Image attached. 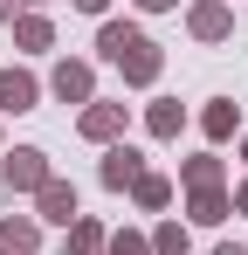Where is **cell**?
Returning a JSON list of instances; mask_svg holds the SVG:
<instances>
[{
	"instance_id": "d4e9b609",
	"label": "cell",
	"mask_w": 248,
	"mask_h": 255,
	"mask_svg": "<svg viewBox=\"0 0 248 255\" xmlns=\"http://www.w3.org/2000/svg\"><path fill=\"white\" fill-rule=\"evenodd\" d=\"M21 7H41V0H21Z\"/></svg>"
},
{
	"instance_id": "2e32d148",
	"label": "cell",
	"mask_w": 248,
	"mask_h": 255,
	"mask_svg": "<svg viewBox=\"0 0 248 255\" xmlns=\"http://www.w3.org/2000/svg\"><path fill=\"white\" fill-rule=\"evenodd\" d=\"M145 131H152V138H179V131H186V104H172V97H159V104L145 111Z\"/></svg>"
},
{
	"instance_id": "277c9868",
	"label": "cell",
	"mask_w": 248,
	"mask_h": 255,
	"mask_svg": "<svg viewBox=\"0 0 248 255\" xmlns=\"http://www.w3.org/2000/svg\"><path fill=\"white\" fill-rule=\"evenodd\" d=\"M138 172H152L138 145H104V166H97V179H104L111 193H131V186H138Z\"/></svg>"
},
{
	"instance_id": "44dd1931",
	"label": "cell",
	"mask_w": 248,
	"mask_h": 255,
	"mask_svg": "<svg viewBox=\"0 0 248 255\" xmlns=\"http://www.w3.org/2000/svg\"><path fill=\"white\" fill-rule=\"evenodd\" d=\"M138 7H145V14H172L179 0H138Z\"/></svg>"
},
{
	"instance_id": "9a60e30c",
	"label": "cell",
	"mask_w": 248,
	"mask_h": 255,
	"mask_svg": "<svg viewBox=\"0 0 248 255\" xmlns=\"http://www.w3.org/2000/svg\"><path fill=\"white\" fill-rule=\"evenodd\" d=\"M131 200H138L145 214H165V207H172V179H165V172H138V186H131Z\"/></svg>"
},
{
	"instance_id": "6da1fadb",
	"label": "cell",
	"mask_w": 248,
	"mask_h": 255,
	"mask_svg": "<svg viewBox=\"0 0 248 255\" xmlns=\"http://www.w3.org/2000/svg\"><path fill=\"white\" fill-rule=\"evenodd\" d=\"M48 179H55V172H48V152H41V145H14V152L0 159V186H7V193H41Z\"/></svg>"
},
{
	"instance_id": "5bb4252c",
	"label": "cell",
	"mask_w": 248,
	"mask_h": 255,
	"mask_svg": "<svg viewBox=\"0 0 248 255\" xmlns=\"http://www.w3.org/2000/svg\"><path fill=\"white\" fill-rule=\"evenodd\" d=\"M14 48H28V55L55 48V21H48V14H21V21H14Z\"/></svg>"
},
{
	"instance_id": "ffe728a7",
	"label": "cell",
	"mask_w": 248,
	"mask_h": 255,
	"mask_svg": "<svg viewBox=\"0 0 248 255\" xmlns=\"http://www.w3.org/2000/svg\"><path fill=\"white\" fill-rule=\"evenodd\" d=\"M83 14H97V21H111V0H76Z\"/></svg>"
},
{
	"instance_id": "ba28073f",
	"label": "cell",
	"mask_w": 248,
	"mask_h": 255,
	"mask_svg": "<svg viewBox=\"0 0 248 255\" xmlns=\"http://www.w3.org/2000/svg\"><path fill=\"white\" fill-rule=\"evenodd\" d=\"M35 104H41V83L28 69H0V111H7V118H21V111H35Z\"/></svg>"
},
{
	"instance_id": "30bf717a",
	"label": "cell",
	"mask_w": 248,
	"mask_h": 255,
	"mask_svg": "<svg viewBox=\"0 0 248 255\" xmlns=\"http://www.w3.org/2000/svg\"><path fill=\"white\" fill-rule=\"evenodd\" d=\"M41 249V221L35 214H7L0 221V255H35Z\"/></svg>"
},
{
	"instance_id": "cb8c5ba5",
	"label": "cell",
	"mask_w": 248,
	"mask_h": 255,
	"mask_svg": "<svg viewBox=\"0 0 248 255\" xmlns=\"http://www.w3.org/2000/svg\"><path fill=\"white\" fill-rule=\"evenodd\" d=\"M214 255H248V249H242V242H221V249H214Z\"/></svg>"
},
{
	"instance_id": "7c38bea8",
	"label": "cell",
	"mask_w": 248,
	"mask_h": 255,
	"mask_svg": "<svg viewBox=\"0 0 248 255\" xmlns=\"http://www.w3.org/2000/svg\"><path fill=\"white\" fill-rule=\"evenodd\" d=\"M138 42H145L138 21H104V28H97V55H104V62H118L124 48H138Z\"/></svg>"
},
{
	"instance_id": "8992f818",
	"label": "cell",
	"mask_w": 248,
	"mask_h": 255,
	"mask_svg": "<svg viewBox=\"0 0 248 255\" xmlns=\"http://www.w3.org/2000/svg\"><path fill=\"white\" fill-rule=\"evenodd\" d=\"M186 28H193V42H228L235 35V7L200 0V7H186Z\"/></svg>"
},
{
	"instance_id": "d6986e66",
	"label": "cell",
	"mask_w": 248,
	"mask_h": 255,
	"mask_svg": "<svg viewBox=\"0 0 248 255\" xmlns=\"http://www.w3.org/2000/svg\"><path fill=\"white\" fill-rule=\"evenodd\" d=\"M104 255H152V235H138V228H118Z\"/></svg>"
},
{
	"instance_id": "7402d4cb",
	"label": "cell",
	"mask_w": 248,
	"mask_h": 255,
	"mask_svg": "<svg viewBox=\"0 0 248 255\" xmlns=\"http://www.w3.org/2000/svg\"><path fill=\"white\" fill-rule=\"evenodd\" d=\"M0 21H21V0H0Z\"/></svg>"
},
{
	"instance_id": "ac0fdd59",
	"label": "cell",
	"mask_w": 248,
	"mask_h": 255,
	"mask_svg": "<svg viewBox=\"0 0 248 255\" xmlns=\"http://www.w3.org/2000/svg\"><path fill=\"white\" fill-rule=\"evenodd\" d=\"M186 249H193L186 221H159V228H152V255H186Z\"/></svg>"
},
{
	"instance_id": "9c48e42d",
	"label": "cell",
	"mask_w": 248,
	"mask_h": 255,
	"mask_svg": "<svg viewBox=\"0 0 248 255\" xmlns=\"http://www.w3.org/2000/svg\"><path fill=\"white\" fill-rule=\"evenodd\" d=\"M186 214H193V228H221L235 214V193L228 186H200V193H186Z\"/></svg>"
},
{
	"instance_id": "8fae6325",
	"label": "cell",
	"mask_w": 248,
	"mask_h": 255,
	"mask_svg": "<svg viewBox=\"0 0 248 255\" xmlns=\"http://www.w3.org/2000/svg\"><path fill=\"white\" fill-rule=\"evenodd\" d=\"M200 131L214 138V145H228V138H242V111H235L228 97H214V104L200 111Z\"/></svg>"
},
{
	"instance_id": "603a6c76",
	"label": "cell",
	"mask_w": 248,
	"mask_h": 255,
	"mask_svg": "<svg viewBox=\"0 0 248 255\" xmlns=\"http://www.w3.org/2000/svg\"><path fill=\"white\" fill-rule=\"evenodd\" d=\"M235 214H248V179H242V186H235Z\"/></svg>"
},
{
	"instance_id": "484cf974",
	"label": "cell",
	"mask_w": 248,
	"mask_h": 255,
	"mask_svg": "<svg viewBox=\"0 0 248 255\" xmlns=\"http://www.w3.org/2000/svg\"><path fill=\"white\" fill-rule=\"evenodd\" d=\"M242 159H248V138H242Z\"/></svg>"
},
{
	"instance_id": "52a82bcc",
	"label": "cell",
	"mask_w": 248,
	"mask_h": 255,
	"mask_svg": "<svg viewBox=\"0 0 248 255\" xmlns=\"http://www.w3.org/2000/svg\"><path fill=\"white\" fill-rule=\"evenodd\" d=\"M35 221H55V228H69V221H83V207H76V186H69V179H48V186H41L35 193Z\"/></svg>"
},
{
	"instance_id": "3957f363",
	"label": "cell",
	"mask_w": 248,
	"mask_h": 255,
	"mask_svg": "<svg viewBox=\"0 0 248 255\" xmlns=\"http://www.w3.org/2000/svg\"><path fill=\"white\" fill-rule=\"evenodd\" d=\"M124 125H131L124 104H83V118H76V131L90 145H124Z\"/></svg>"
},
{
	"instance_id": "5b68a950",
	"label": "cell",
	"mask_w": 248,
	"mask_h": 255,
	"mask_svg": "<svg viewBox=\"0 0 248 255\" xmlns=\"http://www.w3.org/2000/svg\"><path fill=\"white\" fill-rule=\"evenodd\" d=\"M118 69H124V83H131V90H152V83H159V69H165V48H159V42H138V48H124V55H118Z\"/></svg>"
},
{
	"instance_id": "4fadbf2b",
	"label": "cell",
	"mask_w": 248,
	"mask_h": 255,
	"mask_svg": "<svg viewBox=\"0 0 248 255\" xmlns=\"http://www.w3.org/2000/svg\"><path fill=\"white\" fill-rule=\"evenodd\" d=\"M179 186H186V193L221 186V152H193V159H179Z\"/></svg>"
},
{
	"instance_id": "e0dca14e",
	"label": "cell",
	"mask_w": 248,
	"mask_h": 255,
	"mask_svg": "<svg viewBox=\"0 0 248 255\" xmlns=\"http://www.w3.org/2000/svg\"><path fill=\"white\" fill-rule=\"evenodd\" d=\"M104 249H111L104 221H90V214H83V221H69V255H104Z\"/></svg>"
},
{
	"instance_id": "7a4b0ae2",
	"label": "cell",
	"mask_w": 248,
	"mask_h": 255,
	"mask_svg": "<svg viewBox=\"0 0 248 255\" xmlns=\"http://www.w3.org/2000/svg\"><path fill=\"white\" fill-rule=\"evenodd\" d=\"M48 90H55L62 104H97V69H90L83 55H62V62L48 69Z\"/></svg>"
}]
</instances>
